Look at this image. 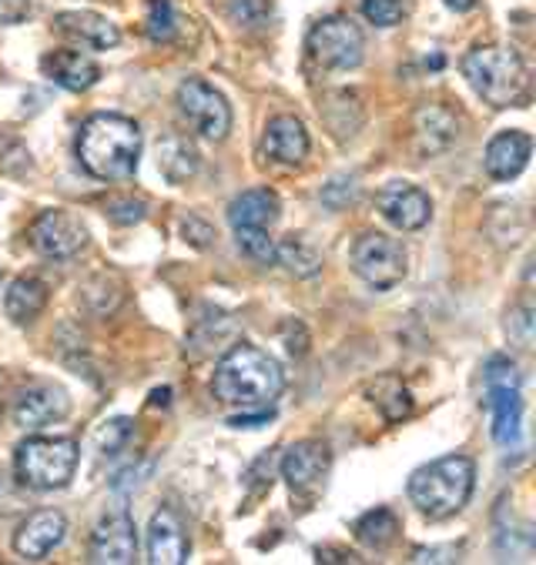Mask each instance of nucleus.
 <instances>
[{
  "mask_svg": "<svg viewBox=\"0 0 536 565\" xmlns=\"http://www.w3.org/2000/svg\"><path fill=\"white\" fill-rule=\"evenodd\" d=\"M141 128L125 115H94L77 131V161L101 181H125L138 171Z\"/></svg>",
  "mask_w": 536,
  "mask_h": 565,
  "instance_id": "f257e3e1",
  "label": "nucleus"
},
{
  "mask_svg": "<svg viewBox=\"0 0 536 565\" xmlns=\"http://www.w3.org/2000/svg\"><path fill=\"white\" fill-rule=\"evenodd\" d=\"M285 388L278 362L255 349V345H235L211 375V392L225 405H242V408H262L272 405Z\"/></svg>",
  "mask_w": 536,
  "mask_h": 565,
  "instance_id": "f03ea898",
  "label": "nucleus"
},
{
  "mask_svg": "<svg viewBox=\"0 0 536 565\" xmlns=\"http://www.w3.org/2000/svg\"><path fill=\"white\" fill-rule=\"evenodd\" d=\"M473 90L493 107H523L529 100V67L506 44H480L463 57Z\"/></svg>",
  "mask_w": 536,
  "mask_h": 565,
  "instance_id": "7ed1b4c3",
  "label": "nucleus"
},
{
  "mask_svg": "<svg viewBox=\"0 0 536 565\" xmlns=\"http://www.w3.org/2000/svg\"><path fill=\"white\" fill-rule=\"evenodd\" d=\"M476 486V466L466 456H446L412 472L409 499L429 519H450L466 509Z\"/></svg>",
  "mask_w": 536,
  "mask_h": 565,
  "instance_id": "20e7f679",
  "label": "nucleus"
},
{
  "mask_svg": "<svg viewBox=\"0 0 536 565\" xmlns=\"http://www.w3.org/2000/svg\"><path fill=\"white\" fill-rule=\"evenodd\" d=\"M77 441L74 438H61V435H34L28 441L18 445L14 456V472L18 482L34 489V492H54L64 489L74 479L77 469Z\"/></svg>",
  "mask_w": 536,
  "mask_h": 565,
  "instance_id": "39448f33",
  "label": "nucleus"
},
{
  "mask_svg": "<svg viewBox=\"0 0 536 565\" xmlns=\"http://www.w3.org/2000/svg\"><path fill=\"white\" fill-rule=\"evenodd\" d=\"M486 405L493 412V441L500 448H516L523 438V398L519 372L509 359L496 355L486 362Z\"/></svg>",
  "mask_w": 536,
  "mask_h": 565,
  "instance_id": "423d86ee",
  "label": "nucleus"
},
{
  "mask_svg": "<svg viewBox=\"0 0 536 565\" xmlns=\"http://www.w3.org/2000/svg\"><path fill=\"white\" fill-rule=\"evenodd\" d=\"M353 271L376 291H389L396 288L406 271H409V255L402 248V242L379 235V232H366L356 245H353Z\"/></svg>",
  "mask_w": 536,
  "mask_h": 565,
  "instance_id": "0eeeda50",
  "label": "nucleus"
},
{
  "mask_svg": "<svg viewBox=\"0 0 536 565\" xmlns=\"http://www.w3.org/2000/svg\"><path fill=\"white\" fill-rule=\"evenodd\" d=\"M362 54H366V38L343 14L322 18L308 31V57L315 64H322V67H329V71H353V67L362 64Z\"/></svg>",
  "mask_w": 536,
  "mask_h": 565,
  "instance_id": "6e6552de",
  "label": "nucleus"
},
{
  "mask_svg": "<svg viewBox=\"0 0 536 565\" xmlns=\"http://www.w3.org/2000/svg\"><path fill=\"white\" fill-rule=\"evenodd\" d=\"M178 107H181L185 121L191 125V131L201 135L204 141H225L229 138V131H232V107L208 81H201V77L181 81Z\"/></svg>",
  "mask_w": 536,
  "mask_h": 565,
  "instance_id": "1a4fd4ad",
  "label": "nucleus"
},
{
  "mask_svg": "<svg viewBox=\"0 0 536 565\" xmlns=\"http://www.w3.org/2000/svg\"><path fill=\"white\" fill-rule=\"evenodd\" d=\"M31 248L44 258H54V262H67L74 255L84 252L87 245V228L84 221L64 207H54V211H41L31 224Z\"/></svg>",
  "mask_w": 536,
  "mask_h": 565,
  "instance_id": "9d476101",
  "label": "nucleus"
},
{
  "mask_svg": "<svg viewBox=\"0 0 536 565\" xmlns=\"http://www.w3.org/2000/svg\"><path fill=\"white\" fill-rule=\"evenodd\" d=\"M329 469H333V451L318 438L295 441L282 459V479L288 482L295 495H305V499H312L322 489Z\"/></svg>",
  "mask_w": 536,
  "mask_h": 565,
  "instance_id": "9b49d317",
  "label": "nucleus"
},
{
  "mask_svg": "<svg viewBox=\"0 0 536 565\" xmlns=\"http://www.w3.org/2000/svg\"><path fill=\"white\" fill-rule=\"evenodd\" d=\"M138 558V529L135 519L118 509L112 515H104L91 535L87 545V562L94 565H132Z\"/></svg>",
  "mask_w": 536,
  "mask_h": 565,
  "instance_id": "f8f14e48",
  "label": "nucleus"
},
{
  "mask_svg": "<svg viewBox=\"0 0 536 565\" xmlns=\"http://www.w3.org/2000/svg\"><path fill=\"white\" fill-rule=\"evenodd\" d=\"M376 207L379 214L399 232H419L429 224V214H433V201H429L425 191H419L416 184L406 181H392L376 194Z\"/></svg>",
  "mask_w": 536,
  "mask_h": 565,
  "instance_id": "ddd939ff",
  "label": "nucleus"
},
{
  "mask_svg": "<svg viewBox=\"0 0 536 565\" xmlns=\"http://www.w3.org/2000/svg\"><path fill=\"white\" fill-rule=\"evenodd\" d=\"M71 398L61 385L54 382H31L28 388L18 392L14 398V422L21 428H44L61 418H67Z\"/></svg>",
  "mask_w": 536,
  "mask_h": 565,
  "instance_id": "4468645a",
  "label": "nucleus"
},
{
  "mask_svg": "<svg viewBox=\"0 0 536 565\" xmlns=\"http://www.w3.org/2000/svg\"><path fill=\"white\" fill-rule=\"evenodd\" d=\"M64 532H67L64 512H57V509H38V512H31L18 525V532H14V552L21 558L41 562V558H48L64 542Z\"/></svg>",
  "mask_w": 536,
  "mask_h": 565,
  "instance_id": "2eb2a0df",
  "label": "nucleus"
},
{
  "mask_svg": "<svg viewBox=\"0 0 536 565\" xmlns=\"http://www.w3.org/2000/svg\"><path fill=\"white\" fill-rule=\"evenodd\" d=\"M188 535H185V525L178 519L175 509H161L151 515V525H148V562L155 565H181L188 562Z\"/></svg>",
  "mask_w": 536,
  "mask_h": 565,
  "instance_id": "dca6fc26",
  "label": "nucleus"
},
{
  "mask_svg": "<svg viewBox=\"0 0 536 565\" xmlns=\"http://www.w3.org/2000/svg\"><path fill=\"white\" fill-rule=\"evenodd\" d=\"M533 138L526 131H503L486 145V174L493 181H513L526 171Z\"/></svg>",
  "mask_w": 536,
  "mask_h": 565,
  "instance_id": "f3484780",
  "label": "nucleus"
},
{
  "mask_svg": "<svg viewBox=\"0 0 536 565\" xmlns=\"http://www.w3.org/2000/svg\"><path fill=\"white\" fill-rule=\"evenodd\" d=\"M41 71H44V77H51L64 90H77V94L91 90L101 81L97 61L81 54V51H51L41 57Z\"/></svg>",
  "mask_w": 536,
  "mask_h": 565,
  "instance_id": "a211bd4d",
  "label": "nucleus"
},
{
  "mask_svg": "<svg viewBox=\"0 0 536 565\" xmlns=\"http://www.w3.org/2000/svg\"><path fill=\"white\" fill-rule=\"evenodd\" d=\"M412 131H416V141H419L422 154H437V151H446L460 138V121H456V115L450 107L425 104V107L416 110Z\"/></svg>",
  "mask_w": 536,
  "mask_h": 565,
  "instance_id": "6ab92c4d",
  "label": "nucleus"
},
{
  "mask_svg": "<svg viewBox=\"0 0 536 565\" xmlns=\"http://www.w3.org/2000/svg\"><path fill=\"white\" fill-rule=\"evenodd\" d=\"M278 217H282V201H278V194L269 191V188L242 191V194L229 204V221H232V228H262V232H269Z\"/></svg>",
  "mask_w": 536,
  "mask_h": 565,
  "instance_id": "aec40b11",
  "label": "nucleus"
},
{
  "mask_svg": "<svg viewBox=\"0 0 536 565\" xmlns=\"http://www.w3.org/2000/svg\"><path fill=\"white\" fill-rule=\"evenodd\" d=\"M262 148L278 164H302L308 158V131L298 118L282 115V118L269 121Z\"/></svg>",
  "mask_w": 536,
  "mask_h": 565,
  "instance_id": "412c9836",
  "label": "nucleus"
},
{
  "mask_svg": "<svg viewBox=\"0 0 536 565\" xmlns=\"http://www.w3.org/2000/svg\"><path fill=\"white\" fill-rule=\"evenodd\" d=\"M54 28L61 34L94 47V51L118 47V41H122V31L112 21L101 18V14H91V11H64V14L54 18Z\"/></svg>",
  "mask_w": 536,
  "mask_h": 565,
  "instance_id": "4be33fe9",
  "label": "nucleus"
},
{
  "mask_svg": "<svg viewBox=\"0 0 536 565\" xmlns=\"http://www.w3.org/2000/svg\"><path fill=\"white\" fill-rule=\"evenodd\" d=\"M48 305V285L41 278H18L4 295V311L14 324H31Z\"/></svg>",
  "mask_w": 536,
  "mask_h": 565,
  "instance_id": "5701e85b",
  "label": "nucleus"
},
{
  "mask_svg": "<svg viewBox=\"0 0 536 565\" xmlns=\"http://www.w3.org/2000/svg\"><path fill=\"white\" fill-rule=\"evenodd\" d=\"M158 168H161V174L171 181V184H181V181H188V178H195L198 174V168H201V154L195 151V145L188 141V138H165L161 145H158Z\"/></svg>",
  "mask_w": 536,
  "mask_h": 565,
  "instance_id": "b1692460",
  "label": "nucleus"
},
{
  "mask_svg": "<svg viewBox=\"0 0 536 565\" xmlns=\"http://www.w3.org/2000/svg\"><path fill=\"white\" fill-rule=\"evenodd\" d=\"M369 402L382 412L386 422H402L412 415V395L396 375H382L369 385Z\"/></svg>",
  "mask_w": 536,
  "mask_h": 565,
  "instance_id": "393cba45",
  "label": "nucleus"
},
{
  "mask_svg": "<svg viewBox=\"0 0 536 565\" xmlns=\"http://www.w3.org/2000/svg\"><path fill=\"white\" fill-rule=\"evenodd\" d=\"M356 539L362 542V545H369V548H376V552H386L396 539H399V519L389 512V509H372V512H366L359 522H356Z\"/></svg>",
  "mask_w": 536,
  "mask_h": 565,
  "instance_id": "a878e982",
  "label": "nucleus"
},
{
  "mask_svg": "<svg viewBox=\"0 0 536 565\" xmlns=\"http://www.w3.org/2000/svg\"><path fill=\"white\" fill-rule=\"evenodd\" d=\"M275 258L278 265H285L288 275L295 278H312L322 268V258L312 245H305L302 238H285L282 245H275Z\"/></svg>",
  "mask_w": 536,
  "mask_h": 565,
  "instance_id": "bb28decb",
  "label": "nucleus"
},
{
  "mask_svg": "<svg viewBox=\"0 0 536 565\" xmlns=\"http://www.w3.org/2000/svg\"><path fill=\"white\" fill-rule=\"evenodd\" d=\"M145 31L158 44H168V41L178 38V18H175L171 0H148V24H145Z\"/></svg>",
  "mask_w": 536,
  "mask_h": 565,
  "instance_id": "cd10ccee",
  "label": "nucleus"
},
{
  "mask_svg": "<svg viewBox=\"0 0 536 565\" xmlns=\"http://www.w3.org/2000/svg\"><path fill=\"white\" fill-rule=\"evenodd\" d=\"M239 248L252 258V262H272L275 258V242L269 238V232L262 228H235Z\"/></svg>",
  "mask_w": 536,
  "mask_h": 565,
  "instance_id": "c85d7f7f",
  "label": "nucleus"
},
{
  "mask_svg": "<svg viewBox=\"0 0 536 565\" xmlns=\"http://www.w3.org/2000/svg\"><path fill=\"white\" fill-rule=\"evenodd\" d=\"M362 14L376 28H396L406 14L402 0H362Z\"/></svg>",
  "mask_w": 536,
  "mask_h": 565,
  "instance_id": "c756f323",
  "label": "nucleus"
},
{
  "mask_svg": "<svg viewBox=\"0 0 536 565\" xmlns=\"http://www.w3.org/2000/svg\"><path fill=\"white\" fill-rule=\"evenodd\" d=\"M128 435H132V422L128 418H115V422H107L97 431V445H101V451H107V456H115Z\"/></svg>",
  "mask_w": 536,
  "mask_h": 565,
  "instance_id": "7c9ffc66",
  "label": "nucleus"
},
{
  "mask_svg": "<svg viewBox=\"0 0 536 565\" xmlns=\"http://www.w3.org/2000/svg\"><path fill=\"white\" fill-rule=\"evenodd\" d=\"M148 204L145 201H135V198H122V201H112L107 204V217L115 224H138L145 217Z\"/></svg>",
  "mask_w": 536,
  "mask_h": 565,
  "instance_id": "2f4dec72",
  "label": "nucleus"
},
{
  "mask_svg": "<svg viewBox=\"0 0 536 565\" xmlns=\"http://www.w3.org/2000/svg\"><path fill=\"white\" fill-rule=\"evenodd\" d=\"M262 14H265L262 0H235V4H232V18L242 21V24H249V28H259L262 24Z\"/></svg>",
  "mask_w": 536,
  "mask_h": 565,
  "instance_id": "473e14b6",
  "label": "nucleus"
},
{
  "mask_svg": "<svg viewBox=\"0 0 536 565\" xmlns=\"http://www.w3.org/2000/svg\"><path fill=\"white\" fill-rule=\"evenodd\" d=\"M31 14V0H0V24H21Z\"/></svg>",
  "mask_w": 536,
  "mask_h": 565,
  "instance_id": "72a5a7b5",
  "label": "nucleus"
},
{
  "mask_svg": "<svg viewBox=\"0 0 536 565\" xmlns=\"http://www.w3.org/2000/svg\"><path fill=\"white\" fill-rule=\"evenodd\" d=\"M211 238H214V232L208 228L204 221H198V217H188L185 221V242H191L195 248H208Z\"/></svg>",
  "mask_w": 536,
  "mask_h": 565,
  "instance_id": "f704fd0d",
  "label": "nucleus"
},
{
  "mask_svg": "<svg viewBox=\"0 0 536 565\" xmlns=\"http://www.w3.org/2000/svg\"><path fill=\"white\" fill-rule=\"evenodd\" d=\"M272 415H275V412L262 405L255 415H235V418H229V425H235V428H259V425H269Z\"/></svg>",
  "mask_w": 536,
  "mask_h": 565,
  "instance_id": "c9c22d12",
  "label": "nucleus"
},
{
  "mask_svg": "<svg viewBox=\"0 0 536 565\" xmlns=\"http://www.w3.org/2000/svg\"><path fill=\"white\" fill-rule=\"evenodd\" d=\"M443 555H456V548H416L412 552V562H446Z\"/></svg>",
  "mask_w": 536,
  "mask_h": 565,
  "instance_id": "e433bc0d",
  "label": "nucleus"
},
{
  "mask_svg": "<svg viewBox=\"0 0 536 565\" xmlns=\"http://www.w3.org/2000/svg\"><path fill=\"white\" fill-rule=\"evenodd\" d=\"M315 555H318V562H359V555L343 552V548H318Z\"/></svg>",
  "mask_w": 536,
  "mask_h": 565,
  "instance_id": "4c0bfd02",
  "label": "nucleus"
},
{
  "mask_svg": "<svg viewBox=\"0 0 536 565\" xmlns=\"http://www.w3.org/2000/svg\"><path fill=\"white\" fill-rule=\"evenodd\" d=\"M476 4H480V0H446V8H453V11H460V14L473 11Z\"/></svg>",
  "mask_w": 536,
  "mask_h": 565,
  "instance_id": "58836bf2",
  "label": "nucleus"
}]
</instances>
